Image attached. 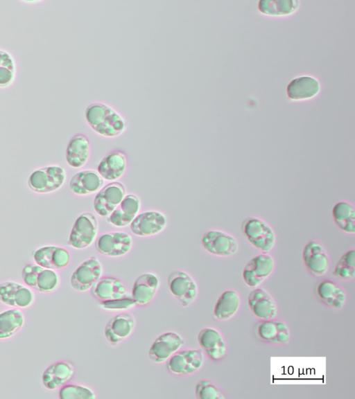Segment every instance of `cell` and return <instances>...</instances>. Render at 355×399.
Segmentation results:
<instances>
[{"mask_svg":"<svg viewBox=\"0 0 355 399\" xmlns=\"http://www.w3.org/2000/svg\"><path fill=\"white\" fill-rule=\"evenodd\" d=\"M33 301L34 294L29 287L11 281L0 284V301L3 304L25 308L29 307Z\"/></svg>","mask_w":355,"mask_h":399,"instance_id":"cell-17","label":"cell"},{"mask_svg":"<svg viewBox=\"0 0 355 399\" xmlns=\"http://www.w3.org/2000/svg\"><path fill=\"white\" fill-rule=\"evenodd\" d=\"M166 225L167 218L164 213L148 210L138 213L130 224V229L137 236L149 237L161 233Z\"/></svg>","mask_w":355,"mask_h":399,"instance_id":"cell-14","label":"cell"},{"mask_svg":"<svg viewBox=\"0 0 355 399\" xmlns=\"http://www.w3.org/2000/svg\"><path fill=\"white\" fill-rule=\"evenodd\" d=\"M15 63L10 53L0 50V87L11 85L15 76Z\"/></svg>","mask_w":355,"mask_h":399,"instance_id":"cell-36","label":"cell"},{"mask_svg":"<svg viewBox=\"0 0 355 399\" xmlns=\"http://www.w3.org/2000/svg\"><path fill=\"white\" fill-rule=\"evenodd\" d=\"M300 2L296 0H262L259 1V11L270 16H285L296 12Z\"/></svg>","mask_w":355,"mask_h":399,"instance_id":"cell-34","label":"cell"},{"mask_svg":"<svg viewBox=\"0 0 355 399\" xmlns=\"http://www.w3.org/2000/svg\"><path fill=\"white\" fill-rule=\"evenodd\" d=\"M67 178L64 168L58 165H50L34 170L29 176V188L37 193L55 192L64 185Z\"/></svg>","mask_w":355,"mask_h":399,"instance_id":"cell-3","label":"cell"},{"mask_svg":"<svg viewBox=\"0 0 355 399\" xmlns=\"http://www.w3.org/2000/svg\"><path fill=\"white\" fill-rule=\"evenodd\" d=\"M21 277L28 287L42 293L52 292L60 285V276L55 270L36 263L26 265L22 269Z\"/></svg>","mask_w":355,"mask_h":399,"instance_id":"cell-5","label":"cell"},{"mask_svg":"<svg viewBox=\"0 0 355 399\" xmlns=\"http://www.w3.org/2000/svg\"><path fill=\"white\" fill-rule=\"evenodd\" d=\"M24 316L17 308L9 309L0 313V339L12 337L24 324Z\"/></svg>","mask_w":355,"mask_h":399,"instance_id":"cell-33","label":"cell"},{"mask_svg":"<svg viewBox=\"0 0 355 399\" xmlns=\"http://www.w3.org/2000/svg\"><path fill=\"white\" fill-rule=\"evenodd\" d=\"M91 292L94 297L101 301L120 299L128 294L125 284L113 276L101 277L91 288Z\"/></svg>","mask_w":355,"mask_h":399,"instance_id":"cell-30","label":"cell"},{"mask_svg":"<svg viewBox=\"0 0 355 399\" xmlns=\"http://www.w3.org/2000/svg\"><path fill=\"white\" fill-rule=\"evenodd\" d=\"M196 395L199 399H225L220 387L209 380H200L196 385Z\"/></svg>","mask_w":355,"mask_h":399,"instance_id":"cell-38","label":"cell"},{"mask_svg":"<svg viewBox=\"0 0 355 399\" xmlns=\"http://www.w3.org/2000/svg\"><path fill=\"white\" fill-rule=\"evenodd\" d=\"M85 118L94 132L106 138L121 135L127 127L125 118L118 110L99 100L87 105L85 109Z\"/></svg>","mask_w":355,"mask_h":399,"instance_id":"cell-1","label":"cell"},{"mask_svg":"<svg viewBox=\"0 0 355 399\" xmlns=\"http://www.w3.org/2000/svg\"><path fill=\"white\" fill-rule=\"evenodd\" d=\"M320 91L319 81L309 76H302L293 79L286 89L288 97L293 100L313 98L319 94Z\"/></svg>","mask_w":355,"mask_h":399,"instance_id":"cell-29","label":"cell"},{"mask_svg":"<svg viewBox=\"0 0 355 399\" xmlns=\"http://www.w3.org/2000/svg\"><path fill=\"white\" fill-rule=\"evenodd\" d=\"M103 267L95 256L84 260L72 273L70 283L72 288L78 292H85L96 284L101 278Z\"/></svg>","mask_w":355,"mask_h":399,"instance_id":"cell-13","label":"cell"},{"mask_svg":"<svg viewBox=\"0 0 355 399\" xmlns=\"http://www.w3.org/2000/svg\"><path fill=\"white\" fill-rule=\"evenodd\" d=\"M316 292L322 303L332 309L338 310L345 305L347 295L345 290L332 280L320 281L317 285Z\"/></svg>","mask_w":355,"mask_h":399,"instance_id":"cell-28","label":"cell"},{"mask_svg":"<svg viewBox=\"0 0 355 399\" xmlns=\"http://www.w3.org/2000/svg\"><path fill=\"white\" fill-rule=\"evenodd\" d=\"M141 209V201L133 194L125 195L120 204L107 217V222L111 225L123 228L130 226Z\"/></svg>","mask_w":355,"mask_h":399,"instance_id":"cell-20","label":"cell"},{"mask_svg":"<svg viewBox=\"0 0 355 399\" xmlns=\"http://www.w3.org/2000/svg\"><path fill=\"white\" fill-rule=\"evenodd\" d=\"M75 373L73 366L65 361L55 362L49 366L43 372L42 381L49 390L62 387L71 380Z\"/></svg>","mask_w":355,"mask_h":399,"instance_id":"cell-27","label":"cell"},{"mask_svg":"<svg viewBox=\"0 0 355 399\" xmlns=\"http://www.w3.org/2000/svg\"><path fill=\"white\" fill-rule=\"evenodd\" d=\"M204 249L211 255L229 258L239 250L238 240L231 233L220 229L207 231L201 238Z\"/></svg>","mask_w":355,"mask_h":399,"instance_id":"cell-6","label":"cell"},{"mask_svg":"<svg viewBox=\"0 0 355 399\" xmlns=\"http://www.w3.org/2000/svg\"><path fill=\"white\" fill-rule=\"evenodd\" d=\"M257 335L263 342L276 345L286 344L291 337L288 325L275 318L261 321L257 326Z\"/></svg>","mask_w":355,"mask_h":399,"instance_id":"cell-24","label":"cell"},{"mask_svg":"<svg viewBox=\"0 0 355 399\" xmlns=\"http://www.w3.org/2000/svg\"><path fill=\"white\" fill-rule=\"evenodd\" d=\"M333 275L341 281H351L355 277V250L351 249L344 253L333 271Z\"/></svg>","mask_w":355,"mask_h":399,"instance_id":"cell-35","label":"cell"},{"mask_svg":"<svg viewBox=\"0 0 355 399\" xmlns=\"http://www.w3.org/2000/svg\"><path fill=\"white\" fill-rule=\"evenodd\" d=\"M125 195V188L119 181H111L102 187L96 194L93 206L96 213L104 218L108 217L120 204Z\"/></svg>","mask_w":355,"mask_h":399,"instance_id":"cell-11","label":"cell"},{"mask_svg":"<svg viewBox=\"0 0 355 399\" xmlns=\"http://www.w3.org/2000/svg\"><path fill=\"white\" fill-rule=\"evenodd\" d=\"M103 182L97 170L87 169L73 175L69 186L72 193L84 196L97 193L103 187Z\"/></svg>","mask_w":355,"mask_h":399,"instance_id":"cell-25","label":"cell"},{"mask_svg":"<svg viewBox=\"0 0 355 399\" xmlns=\"http://www.w3.org/2000/svg\"><path fill=\"white\" fill-rule=\"evenodd\" d=\"M241 298L234 290L223 292L218 299L214 308V317L222 321L231 319L239 311Z\"/></svg>","mask_w":355,"mask_h":399,"instance_id":"cell-32","label":"cell"},{"mask_svg":"<svg viewBox=\"0 0 355 399\" xmlns=\"http://www.w3.org/2000/svg\"><path fill=\"white\" fill-rule=\"evenodd\" d=\"M135 305L136 303L132 296L128 294L120 299L109 301H102L99 303V306L103 309L111 311L128 310L133 308Z\"/></svg>","mask_w":355,"mask_h":399,"instance_id":"cell-39","label":"cell"},{"mask_svg":"<svg viewBox=\"0 0 355 399\" xmlns=\"http://www.w3.org/2000/svg\"><path fill=\"white\" fill-rule=\"evenodd\" d=\"M275 262L268 253H261L251 258L245 265L242 276L246 285L258 287L274 272Z\"/></svg>","mask_w":355,"mask_h":399,"instance_id":"cell-7","label":"cell"},{"mask_svg":"<svg viewBox=\"0 0 355 399\" xmlns=\"http://www.w3.org/2000/svg\"><path fill=\"white\" fill-rule=\"evenodd\" d=\"M136 326L134 316L129 312H121L107 323L104 335L107 341L112 345H116L128 338Z\"/></svg>","mask_w":355,"mask_h":399,"instance_id":"cell-16","label":"cell"},{"mask_svg":"<svg viewBox=\"0 0 355 399\" xmlns=\"http://www.w3.org/2000/svg\"><path fill=\"white\" fill-rule=\"evenodd\" d=\"M60 399H94L96 395L89 387L81 384H64L59 391Z\"/></svg>","mask_w":355,"mask_h":399,"instance_id":"cell-37","label":"cell"},{"mask_svg":"<svg viewBox=\"0 0 355 399\" xmlns=\"http://www.w3.org/2000/svg\"><path fill=\"white\" fill-rule=\"evenodd\" d=\"M171 294L183 307L191 304L198 296V285L193 277L182 270H175L167 278Z\"/></svg>","mask_w":355,"mask_h":399,"instance_id":"cell-10","label":"cell"},{"mask_svg":"<svg viewBox=\"0 0 355 399\" xmlns=\"http://www.w3.org/2000/svg\"><path fill=\"white\" fill-rule=\"evenodd\" d=\"M128 168L126 154L121 150L109 152L101 159L97 172L106 181H114L121 178Z\"/></svg>","mask_w":355,"mask_h":399,"instance_id":"cell-22","label":"cell"},{"mask_svg":"<svg viewBox=\"0 0 355 399\" xmlns=\"http://www.w3.org/2000/svg\"><path fill=\"white\" fill-rule=\"evenodd\" d=\"M35 263L46 269H60L67 267L71 256L64 247L57 245L42 247L33 252Z\"/></svg>","mask_w":355,"mask_h":399,"instance_id":"cell-18","label":"cell"},{"mask_svg":"<svg viewBox=\"0 0 355 399\" xmlns=\"http://www.w3.org/2000/svg\"><path fill=\"white\" fill-rule=\"evenodd\" d=\"M98 231L96 215L92 212L83 213L75 220L67 243L76 249H86L96 240Z\"/></svg>","mask_w":355,"mask_h":399,"instance_id":"cell-4","label":"cell"},{"mask_svg":"<svg viewBox=\"0 0 355 399\" xmlns=\"http://www.w3.org/2000/svg\"><path fill=\"white\" fill-rule=\"evenodd\" d=\"M92 146L89 139L84 134L73 135L68 141L65 150L67 164L73 168H80L88 161Z\"/></svg>","mask_w":355,"mask_h":399,"instance_id":"cell-23","label":"cell"},{"mask_svg":"<svg viewBox=\"0 0 355 399\" xmlns=\"http://www.w3.org/2000/svg\"><path fill=\"white\" fill-rule=\"evenodd\" d=\"M241 230L248 242L261 253H268L275 246L277 236L273 228L258 216L245 218L241 222Z\"/></svg>","mask_w":355,"mask_h":399,"instance_id":"cell-2","label":"cell"},{"mask_svg":"<svg viewBox=\"0 0 355 399\" xmlns=\"http://www.w3.org/2000/svg\"><path fill=\"white\" fill-rule=\"evenodd\" d=\"M198 342L202 351L212 360L219 361L226 355L227 346L222 334L213 327L200 330Z\"/></svg>","mask_w":355,"mask_h":399,"instance_id":"cell-19","label":"cell"},{"mask_svg":"<svg viewBox=\"0 0 355 399\" xmlns=\"http://www.w3.org/2000/svg\"><path fill=\"white\" fill-rule=\"evenodd\" d=\"M204 360V353L200 349L179 350L166 361V369L177 375H189L198 371Z\"/></svg>","mask_w":355,"mask_h":399,"instance_id":"cell-8","label":"cell"},{"mask_svg":"<svg viewBox=\"0 0 355 399\" xmlns=\"http://www.w3.org/2000/svg\"><path fill=\"white\" fill-rule=\"evenodd\" d=\"M248 305L253 314L259 320L275 318L277 305L273 297L263 288H254L248 296Z\"/></svg>","mask_w":355,"mask_h":399,"instance_id":"cell-21","label":"cell"},{"mask_svg":"<svg viewBox=\"0 0 355 399\" xmlns=\"http://www.w3.org/2000/svg\"><path fill=\"white\" fill-rule=\"evenodd\" d=\"M304 264L314 276H324L330 267V258L324 245L318 240L308 242L302 251Z\"/></svg>","mask_w":355,"mask_h":399,"instance_id":"cell-12","label":"cell"},{"mask_svg":"<svg viewBox=\"0 0 355 399\" xmlns=\"http://www.w3.org/2000/svg\"><path fill=\"white\" fill-rule=\"evenodd\" d=\"M159 287V280L155 274H141L133 283L131 296L136 305L146 306L154 299Z\"/></svg>","mask_w":355,"mask_h":399,"instance_id":"cell-26","label":"cell"},{"mask_svg":"<svg viewBox=\"0 0 355 399\" xmlns=\"http://www.w3.org/2000/svg\"><path fill=\"white\" fill-rule=\"evenodd\" d=\"M184 340L178 332H165L159 335L151 344L148 357L151 362L161 364L166 362L184 345Z\"/></svg>","mask_w":355,"mask_h":399,"instance_id":"cell-15","label":"cell"},{"mask_svg":"<svg viewBox=\"0 0 355 399\" xmlns=\"http://www.w3.org/2000/svg\"><path fill=\"white\" fill-rule=\"evenodd\" d=\"M132 236L124 231L106 232L95 240V248L101 254L108 257H120L128 254L132 247Z\"/></svg>","mask_w":355,"mask_h":399,"instance_id":"cell-9","label":"cell"},{"mask_svg":"<svg viewBox=\"0 0 355 399\" xmlns=\"http://www.w3.org/2000/svg\"><path fill=\"white\" fill-rule=\"evenodd\" d=\"M331 215L336 225L343 233H355V206L351 202L340 200L336 202L332 208Z\"/></svg>","mask_w":355,"mask_h":399,"instance_id":"cell-31","label":"cell"}]
</instances>
